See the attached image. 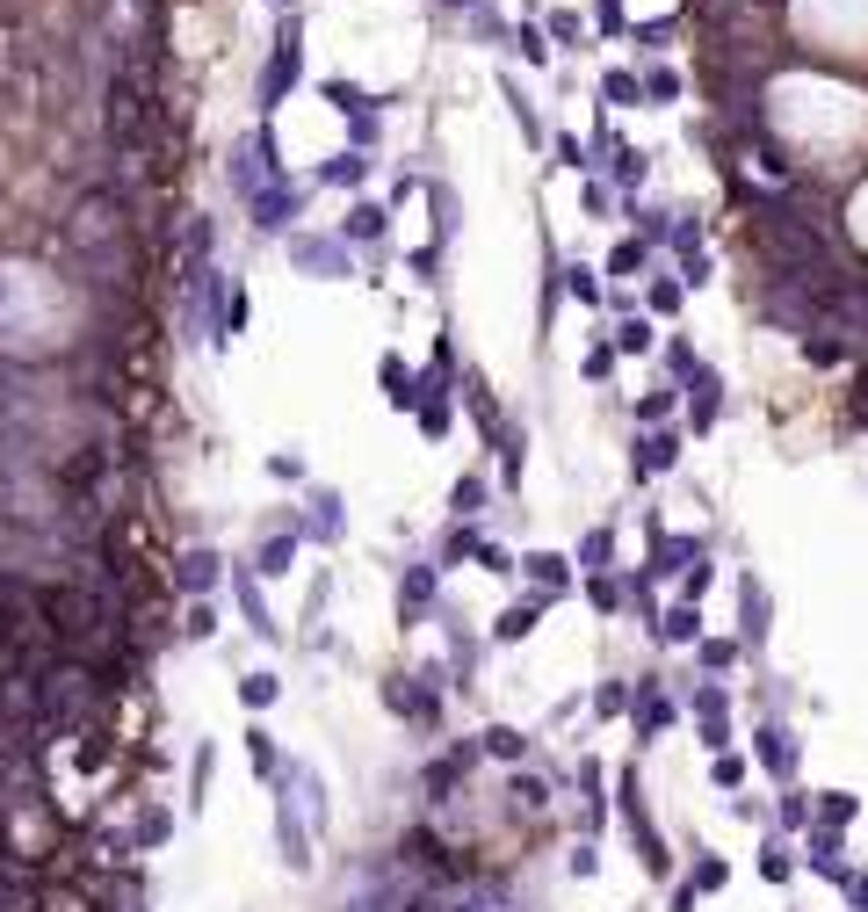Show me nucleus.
I'll list each match as a JSON object with an SVG mask.
<instances>
[{
  "label": "nucleus",
  "mask_w": 868,
  "mask_h": 912,
  "mask_svg": "<svg viewBox=\"0 0 868 912\" xmlns=\"http://www.w3.org/2000/svg\"><path fill=\"white\" fill-rule=\"evenodd\" d=\"M594 710H601V717H623V710H630V688H623V681H601V688H594Z\"/></svg>",
  "instance_id": "30"
},
{
  "label": "nucleus",
  "mask_w": 868,
  "mask_h": 912,
  "mask_svg": "<svg viewBox=\"0 0 868 912\" xmlns=\"http://www.w3.org/2000/svg\"><path fill=\"white\" fill-rule=\"evenodd\" d=\"M478 500H485V485L463 478V485H456V514H478Z\"/></svg>",
  "instance_id": "43"
},
{
  "label": "nucleus",
  "mask_w": 868,
  "mask_h": 912,
  "mask_svg": "<svg viewBox=\"0 0 868 912\" xmlns=\"http://www.w3.org/2000/svg\"><path fill=\"white\" fill-rule=\"evenodd\" d=\"M767 818H774V833L803 840V833H811V789H803V782H782V797H774Z\"/></svg>",
  "instance_id": "10"
},
{
  "label": "nucleus",
  "mask_w": 868,
  "mask_h": 912,
  "mask_svg": "<svg viewBox=\"0 0 868 912\" xmlns=\"http://www.w3.org/2000/svg\"><path fill=\"white\" fill-rule=\"evenodd\" d=\"M731 818H746V826H767V804H760V797H731Z\"/></svg>",
  "instance_id": "42"
},
{
  "label": "nucleus",
  "mask_w": 868,
  "mask_h": 912,
  "mask_svg": "<svg viewBox=\"0 0 868 912\" xmlns=\"http://www.w3.org/2000/svg\"><path fill=\"white\" fill-rule=\"evenodd\" d=\"M709 580H717V572H709V565L695 558L688 572H680V594H688V601H702V594H709Z\"/></svg>",
  "instance_id": "35"
},
{
  "label": "nucleus",
  "mask_w": 868,
  "mask_h": 912,
  "mask_svg": "<svg viewBox=\"0 0 868 912\" xmlns=\"http://www.w3.org/2000/svg\"><path fill=\"white\" fill-rule=\"evenodd\" d=\"M731 746V724H702V753H724Z\"/></svg>",
  "instance_id": "45"
},
{
  "label": "nucleus",
  "mask_w": 868,
  "mask_h": 912,
  "mask_svg": "<svg viewBox=\"0 0 868 912\" xmlns=\"http://www.w3.org/2000/svg\"><path fill=\"white\" fill-rule=\"evenodd\" d=\"M854 818H861V797H854V789H811V826L847 833Z\"/></svg>",
  "instance_id": "11"
},
{
  "label": "nucleus",
  "mask_w": 868,
  "mask_h": 912,
  "mask_svg": "<svg viewBox=\"0 0 868 912\" xmlns=\"http://www.w3.org/2000/svg\"><path fill=\"white\" fill-rule=\"evenodd\" d=\"M160 840H174V811L145 804V811H138V826H131V847H160Z\"/></svg>",
  "instance_id": "22"
},
{
  "label": "nucleus",
  "mask_w": 868,
  "mask_h": 912,
  "mask_svg": "<svg viewBox=\"0 0 868 912\" xmlns=\"http://www.w3.org/2000/svg\"><path fill=\"white\" fill-rule=\"evenodd\" d=\"M521 565H529V580H536L543 594H565V580H572V565L557 558V551H536V558H521Z\"/></svg>",
  "instance_id": "20"
},
{
  "label": "nucleus",
  "mask_w": 868,
  "mask_h": 912,
  "mask_svg": "<svg viewBox=\"0 0 868 912\" xmlns=\"http://www.w3.org/2000/svg\"><path fill=\"white\" fill-rule=\"evenodd\" d=\"M680 710H673V695H659V681H637V695H630V724H637V746H651L673 724Z\"/></svg>",
  "instance_id": "6"
},
{
  "label": "nucleus",
  "mask_w": 868,
  "mask_h": 912,
  "mask_svg": "<svg viewBox=\"0 0 868 912\" xmlns=\"http://www.w3.org/2000/svg\"><path fill=\"white\" fill-rule=\"evenodd\" d=\"M536 616H543V601H514L500 623H492V637H500V645H521V637L536 630Z\"/></svg>",
  "instance_id": "19"
},
{
  "label": "nucleus",
  "mask_w": 868,
  "mask_h": 912,
  "mask_svg": "<svg viewBox=\"0 0 868 912\" xmlns=\"http://www.w3.org/2000/svg\"><path fill=\"white\" fill-rule=\"evenodd\" d=\"M651 312H680V283H673V276L651 283Z\"/></svg>",
  "instance_id": "39"
},
{
  "label": "nucleus",
  "mask_w": 868,
  "mask_h": 912,
  "mask_svg": "<svg viewBox=\"0 0 868 912\" xmlns=\"http://www.w3.org/2000/svg\"><path fill=\"white\" fill-rule=\"evenodd\" d=\"M651 630H659L666 645H695V637H702V616H695V601H680V608H666Z\"/></svg>",
  "instance_id": "18"
},
{
  "label": "nucleus",
  "mask_w": 868,
  "mask_h": 912,
  "mask_svg": "<svg viewBox=\"0 0 868 912\" xmlns=\"http://www.w3.org/2000/svg\"><path fill=\"white\" fill-rule=\"evenodd\" d=\"M478 753H485L478 739H456V746H449L442 760H427V775H420V789H427V797H434V804H449V797H456V789H463V782H471V768H478Z\"/></svg>",
  "instance_id": "4"
},
{
  "label": "nucleus",
  "mask_w": 868,
  "mask_h": 912,
  "mask_svg": "<svg viewBox=\"0 0 868 912\" xmlns=\"http://www.w3.org/2000/svg\"><path fill=\"white\" fill-rule=\"evenodd\" d=\"M478 746H485L492 760H507V768H521V753H529V739H521V732H514V724H492V732H485Z\"/></svg>",
  "instance_id": "24"
},
{
  "label": "nucleus",
  "mask_w": 868,
  "mask_h": 912,
  "mask_svg": "<svg viewBox=\"0 0 868 912\" xmlns=\"http://www.w3.org/2000/svg\"><path fill=\"white\" fill-rule=\"evenodd\" d=\"M688 710H695L702 724H731V695H724L717 681H702V688L688 695Z\"/></svg>",
  "instance_id": "23"
},
{
  "label": "nucleus",
  "mask_w": 868,
  "mask_h": 912,
  "mask_svg": "<svg viewBox=\"0 0 868 912\" xmlns=\"http://www.w3.org/2000/svg\"><path fill=\"white\" fill-rule=\"evenodd\" d=\"M680 876H688V884H695L702 898L731 891V862H724V855H709V847H695V855H688V869H680Z\"/></svg>",
  "instance_id": "13"
},
{
  "label": "nucleus",
  "mask_w": 868,
  "mask_h": 912,
  "mask_svg": "<svg viewBox=\"0 0 868 912\" xmlns=\"http://www.w3.org/2000/svg\"><path fill=\"white\" fill-rule=\"evenodd\" d=\"M615 811H623V826H630V840H637V862H644V876H651V884H673V876H680V855H673V847L659 840V826H651L637 768H623V775H615Z\"/></svg>",
  "instance_id": "1"
},
{
  "label": "nucleus",
  "mask_w": 868,
  "mask_h": 912,
  "mask_svg": "<svg viewBox=\"0 0 868 912\" xmlns=\"http://www.w3.org/2000/svg\"><path fill=\"white\" fill-rule=\"evenodd\" d=\"M427 601H434V580H427V572H406V587H398V608H406V616H420Z\"/></svg>",
  "instance_id": "28"
},
{
  "label": "nucleus",
  "mask_w": 868,
  "mask_h": 912,
  "mask_svg": "<svg viewBox=\"0 0 868 912\" xmlns=\"http://www.w3.org/2000/svg\"><path fill=\"white\" fill-rule=\"evenodd\" d=\"M666 362H673V377H695V355H688V341H673V348H666Z\"/></svg>",
  "instance_id": "44"
},
{
  "label": "nucleus",
  "mask_w": 868,
  "mask_h": 912,
  "mask_svg": "<svg viewBox=\"0 0 868 912\" xmlns=\"http://www.w3.org/2000/svg\"><path fill=\"white\" fill-rule=\"evenodd\" d=\"M384 703H391L398 717H413V724H434V710H442V703H434V688H420V681H406V674L384 688Z\"/></svg>",
  "instance_id": "12"
},
{
  "label": "nucleus",
  "mask_w": 868,
  "mask_h": 912,
  "mask_svg": "<svg viewBox=\"0 0 868 912\" xmlns=\"http://www.w3.org/2000/svg\"><path fill=\"white\" fill-rule=\"evenodd\" d=\"M608 268H615V276H630V268H644V239H623V247H615V261H608Z\"/></svg>",
  "instance_id": "37"
},
{
  "label": "nucleus",
  "mask_w": 868,
  "mask_h": 912,
  "mask_svg": "<svg viewBox=\"0 0 868 912\" xmlns=\"http://www.w3.org/2000/svg\"><path fill=\"white\" fill-rule=\"evenodd\" d=\"M586 594H594V608H601V616H615V608H623V587H615L608 572H594V580H586Z\"/></svg>",
  "instance_id": "31"
},
{
  "label": "nucleus",
  "mask_w": 868,
  "mask_h": 912,
  "mask_svg": "<svg viewBox=\"0 0 868 912\" xmlns=\"http://www.w3.org/2000/svg\"><path fill=\"white\" fill-rule=\"evenodd\" d=\"M840 898H847V912H868V869H854L847 884H840Z\"/></svg>",
  "instance_id": "36"
},
{
  "label": "nucleus",
  "mask_w": 868,
  "mask_h": 912,
  "mask_svg": "<svg viewBox=\"0 0 868 912\" xmlns=\"http://www.w3.org/2000/svg\"><path fill=\"white\" fill-rule=\"evenodd\" d=\"M796 862L818 876V884H832L840 891L847 876H854V855H847V833H832V826H811L803 833V847H796Z\"/></svg>",
  "instance_id": "3"
},
{
  "label": "nucleus",
  "mask_w": 868,
  "mask_h": 912,
  "mask_svg": "<svg viewBox=\"0 0 868 912\" xmlns=\"http://www.w3.org/2000/svg\"><path fill=\"white\" fill-rule=\"evenodd\" d=\"M239 695H246V703H254V710H268V703H275V674H254V681H246Z\"/></svg>",
  "instance_id": "40"
},
{
  "label": "nucleus",
  "mask_w": 868,
  "mask_h": 912,
  "mask_svg": "<svg viewBox=\"0 0 868 912\" xmlns=\"http://www.w3.org/2000/svg\"><path fill=\"white\" fill-rule=\"evenodd\" d=\"M275 862H283L290 876H312V826H304V811L290 804V782H283V797H275Z\"/></svg>",
  "instance_id": "2"
},
{
  "label": "nucleus",
  "mask_w": 868,
  "mask_h": 912,
  "mask_svg": "<svg viewBox=\"0 0 868 912\" xmlns=\"http://www.w3.org/2000/svg\"><path fill=\"white\" fill-rule=\"evenodd\" d=\"M753 869H760V884H774V891H782L789 876L803 869V862H796V840L767 826V833H760V855H753Z\"/></svg>",
  "instance_id": "7"
},
{
  "label": "nucleus",
  "mask_w": 868,
  "mask_h": 912,
  "mask_svg": "<svg viewBox=\"0 0 868 912\" xmlns=\"http://www.w3.org/2000/svg\"><path fill=\"white\" fill-rule=\"evenodd\" d=\"M210 565H217L210 551H196V558H181V587H196V594H203V587H210Z\"/></svg>",
  "instance_id": "33"
},
{
  "label": "nucleus",
  "mask_w": 868,
  "mask_h": 912,
  "mask_svg": "<svg viewBox=\"0 0 868 912\" xmlns=\"http://www.w3.org/2000/svg\"><path fill=\"white\" fill-rule=\"evenodd\" d=\"M644 348H651V326H644V319H623V326H615V355H644Z\"/></svg>",
  "instance_id": "29"
},
{
  "label": "nucleus",
  "mask_w": 868,
  "mask_h": 912,
  "mask_svg": "<svg viewBox=\"0 0 868 912\" xmlns=\"http://www.w3.org/2000/svg\"><path fill=\"white\" fill-rule=\"evenodd\" d=\"M608 370H615V348H594V355H586V377H594V384H601Z\"/></svg>",
  "instance_id": "46"
},
{
  "label": "nucleus",
  "mask_w": 868,
  "mask_h": 912,
  "mask_svg": "<svg viewBox=\"0 0 868 912\" xmlns=\"http://www.w3.org/2000/svg\"><path fill=\"white\" fill-rule=\"evenodd\" d=\"M695 905H702V891L688 884V876H673L666 884V912H695Z\"/></svg>",
  "instance_id": "34"
},
{
  "label": "nucleus",
  "mask_w": 868,
  "mask_h": 912,
  "mask_svg": "<svg viewBox=\"0 0 868 912\" xmlns=\"http://www.w3.org/2000/svg\"><path fill=\"white\" fill-rule=\"evenodd\" d=\"M673 399H680V391H673V384H659L651 399H637V420H666V413H673Z\"/></svg>",
  "instance_id": "32"
},
{
  "label": "nucleus",
  "mask_w": 868,
  "mask_h": 912,
  "mask_svg": "<svg viewBox=\"0 0 868 912\" xmlns=\"http://www.w3.org/2000/svg\"><path fill=\"white\" fill-rule=\"evenodd\" d=\"M572 297L579 304H601V276H594V268H572Z\"/></svg>",
  "instance_id": "38"
},
{
  "label": "nucleus",
  "mask_w": 868,
  "mask_h": 912,
  "mask_svg": "<svg viewBox=\"0 0 868 912\" xmlns=\"http://www.w3.org/2000/svg\"><path fill=\"white\" fill-rule=\"evenodd\" d=\"M507 797H514L521 818H543V811H550V789H543L536 775H521V768H514V782H507Z\"/></svg>",
  "instance_id": "21"
},
{
  "label": "nucleus",
  "mask_w": 868,
  "mask_h": 912,
  "mask_svg": "<svg viewBox=\"0 0 868 912\" xmlns=\"http://www.w3.org/2000/svg\"><path fill=\"white\" fill-rule=\"evenodd\" d=\"M601 558H608V529H594V536L579 543V565H594V572H601Z\"/></svg>",
  "instance_id": "41"
},
{
  "label": "nucleus",
  "mask_w": 868,
  "mask_h": 912,
  "mask_svg": "<svg viewBox=\"0 0 868 912\" xmlns=\"http://www.w3.org/2000/svg\"><path fill=\"white\" fill-rule=\"evenodd\" d=\"M695 659L709 666V674H731V659H738V645H731V637H695Z\"/></svg>",
  "instance_id": "26"
},
{
  "label": "nucleus",
  "mask_w": 868,
  "mask_h": 912,
  "mask_svg": "<svg viewBox=\"0 0 868 912\" xmlns=\"http://www.w3.org/2000/svg\"><path fill=\"white\" fill-rule=\"evenodd\" d=\"M565 876L594 884V876H601V847H594V840H572V847H565Z\"/></svg>",
  "instance_id": "25"
},
{
  "label": "nucleus",
  "mask_w": 868,
  "mask_h": 912,
  "mask_svg": "<svg viewBox=\"0 0 868 912\" xmlns=\"http://www.w3.org/2000/svg\"><path fill=\"white\" fill-rule=\"evenodd\" d=\"M746 775H753V760H746V753H731V746H724V753H709V782H717L724 797H738V789H746Z\"/></svg>",
  "instance_id": "17"
},
{
  "label": "nucleus",
  "mask_w": 868,
  "mask_h": 912,
  "mask_svg": "<svg viewBox=\"0 0 868 912\" xmlns=\"http://www.w3.org/2000/svg\"><path fill=\"white\" fill-rule=\"evenodd\" d=\"M246 760H254V775H275V768H283V753H275V739L261 732V724L246 732Z\"/></svg>",
  "instance_id": "27"
},
{
  "label": "nucleus",
  "mask_w": 868,
  "mask_h": 912,
  "mask_svg": "<svg viewBox=\"0 0 868 912\" xmlns=\"http://www.w3.org/2000/svg\"><path fill=\"white\" fill-rule=\"evenodd\" d=\"M738 616H746V645H760L767 637V587L753 580V572L738 580Z\"/></svg>",
  "instance_id": "15"
},
{
  "label": "nucleus",
  "mask_w": 868,
  "mask_h": 912,
  "mask_svg": "<svg viewBox=\"0 0 868 912\" xmlns=\"http://www.w3.org/2000/svg\"><path fill=\"white\" fill-rule=\"evenodd\" d=\"M579 797H586V840L608 826V797H601V760H579Z\"/></svg>",
  "instance_id": "14"
},
{
  "label": "nucleus",
  "mask_w": 868,
  "mask_h": 912,
  "mask_svg": "<svg viewBox=\"0 0 868 912\" xmlns=\"http://www.w3.org/2000/svg\"><path fill=\"white\" fill-rule=\"evenodd\" d=\"M854 333H840V326H818V333H803V362L811 370H840V362H854Z\"/></svg>",
  "instance_id": "9"
},
{
  "label": "nucleus",
  "mask_w": 868,
  "mask_h": 912,
  "mask_svg": "<svg viewBox=\"0 0 868 912\" xmlns=\"http://www.w3.org/2000/svg\"><path fill=\"white\" fill-rule=\"evenodd\" d=\"M753 760H760L774 782H796V768H803V739L789 732V724H760V732H753Z\"/></svg>",
  "instance_id": "5"
},
{
  "label": "nucleus",
  "mask_w": 868,
  "mask_h": 912,
  "mask_svg": "<svg viewBox=\"0 0 868 912\" xmlns=\"http://www.w3.org/2000/svg\"><path fill=\"white\" fill-rule=\"evenodd\" d=\"M717 406H724V377L717 370H695L688 377V428L709 435V428H717Z\"/></svg>",
  "instance_id": "8"
},
{
  "label": "nucleus",
  "mask_w": 868,
  "mask_h": 912,
  "mask_svg": "<svg viewBox=\"0 0 868 912\" xmlns=\"http://www.w3.org/2000/svg\"><path fill=\"white\" fill-rule=\"evenodd\" d=\"M673 464H680V435H673V428L637 442V478H651V471H673Z\"/></svg>",
  "instance_id": "16"
}]
</instances>
